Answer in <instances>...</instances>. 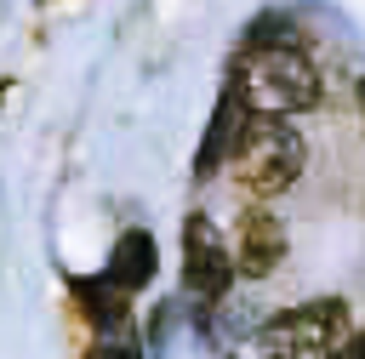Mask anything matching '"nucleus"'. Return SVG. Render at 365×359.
<instances>
[{
    "mask_svg": "<svg viewBox=\"0 0 365 359\" xmlns=\"http://www.w3.org/2000/svg\"><path fill=\"white\" fill-rule=\"evenodd\" d=\"M228 91L240 97V108L285 120V114H302V108L319 103V68L302 46H262V51L240 46Z\"/></svg>",
    "mask_w": 365,
    "mask_h": 359,
    "instance_id": "nucleus-1",
    "label": "nucleus"
},
{
    "mask_svg": "<svg viewBox=\"0 0 365 359\" xmlns=\"http://www.w3.org/2000/svg\"><path fill=\"white\" fill-rule=\"evenodd\" d=\"M308 165V142L297 137L291 120H268V114H240L234 137H228V171L251 199H274L285 194Z\"/></svg>",
    "mask_w": 365,
    "mask_h": 359,
    "instance_id": "nucleus-2",
    "label": "nucleus"
},
{
    "mask_svg": "<svg viewBox=\"0 0 365 359\" xmlns=\"http://www.w3.org/2000/svg\"><path fill=\"white\" fill-rule=\"evenodd\" d=\"M348 302L314 296L302 308H285L262 325V353L268 359H348Z\"/></svg>",
    "mask_w": 365,
    "mask_h": 359,
    "instance_id": "nucleus-3",
    "label": "nucleus"
},
{
    "mask_svg": "<svg viewBox=\"0 0 365 359\" xmlns=\"http://www.w3.org/2000/svg\"><path fill=\"white\" fill-rule=\"evenodd\" d=\"M182 285L200 302H217L234 285V251L222 245V234L211 228V217H188L182 222Z\"/></svg>",
    "mask_w": 365,
    "mask_h": 359,
    "instance_id": "nucleus-4",
    "label": "nucleus"
},
{
    "mask_svg": "<svg viewBox=\"0 0 365 359\" xmlns=\"http://www.w3.org/2000/svg\"><path fill=\"white\" fill-rule=\"evenodd\" d=\"M279 256H285V222H279L268 205H251V211H245V222H240L234 274L262 279V274H274V268H279Z\"/></svg>",
    "mask_w": 365,
    "mask_h": 359,
    "instance_id": "nucleus-5",
    "label": "nucleus"
},
{
    "mask_svg": "<svg viewBox=\"0 0 365 359\" xmlns=\"http://www.w3.org/2000/svg\"><path fill=\"white\" fill-rule=\"evenodd\" d=\"M154 268H160V251H154V234L148 228H125L120 239H114V251H108V268H103V279L125 296V291H143L148 279H154Z\"/></svg>",
    "mask_w": 365,
    "mask_h": 359,
    "instance_id": "nucleus-6",
    "label": "nucleus"
},
{
    "mask_svg": "<svg viewBox=\"0 0 365 359\" xmlns=\"http://www.w3.org/2000/svg\"><path fill=\"white\" fill-rule=\"evenodd\" d=\"M68 291H74L80 313H86L97 331H120V325H125V313H131V302H125L103 274H74V279H68Z\"/></svg>",
    "mask_w": 365,
    "mask_h": 359,
    "instance_id": "nucleus-7",
    "label": "nucleus"
},
{
    "mask_svg": "<svg viewBox=\"0 0 365 359\" xmlns=\"http://www.w3.org/2000/svg\"><path fill=\"white\" fill-rule=\"evenodd\" d=\"M234 125H240V97H234V91H222V97H217V108H211L205 142L194 148V177H211V171L228 160V137H234Z\"/></svg>",
    "mask_w": 365,
    "mask_h": 359,
    "instance_id": "nucleus-8",
    "label": "nucleus"
},
{
    "mask_svg": "<svg viewBox=\"0 0 365 359\" xmlns=\"http://www.w3.org/2000/svg\"><path fill=\"white\" fill-rule=\"evenodd\" d=\"M262 46H297V28H291V17H279V11H262V17L245 28V51H262Z\"/></svg>",
    "mask_w": 365,
    "mask_h": 359,
    "instance_id": "nucleus-9",
    "label": "nucleus"
},
{
    "mask_svg": "<svg viewBox=\"0 0 365 359\" xmlns=\"http://www.w3.org/2000/svg\"><path fill=\"white\" fill-rule=\"evenodd\" d=\"M86 359H143V353H137L131 342H97V348L86 353Z\"/></svg>",
    "mask_w": 365,
    "mask_h": 359,
    "instance_id": "nucleus-10",
    "label": "nucleus"
},
{
    "mask_svg": "<svg viewBox=\"0 0 365 359\" xmlns=\"http://www.w3.org/2000/svg\"><path fill=\"white\" fill-rule=\"evenodd\" d=\"M348 359H365V331H359V336H348Z\"/></svg>",
    "mask_w": 365,
    "mask_h": 359,
    "instance_id": "nucleus-11",
    "label": "nucleus"
},
{
    "mask_svg": "<svg viewBox=\"0 0 365 359\" xmlns=\"http://www.w3.org/2000/svg\"><path fill=\"white\" fill-rule=\"evenodd\" d=\"M359 108H365V80H359Z\"/></svg>",
    "mask_w": 365,
    "mask_h": 359,
    "instance_id": "nucleus-12",
    "label": "nucleus"
}]
</instances>
